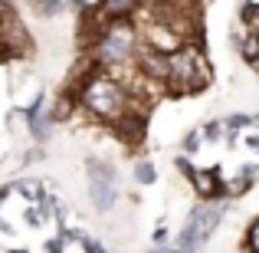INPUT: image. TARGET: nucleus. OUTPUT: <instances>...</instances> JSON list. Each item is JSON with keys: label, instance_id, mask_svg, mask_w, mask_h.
I'll return each instance as SVG.
<instances>
[{"label": "nucleus", "instance_id": "obj_4", "mask_svg": "<svg viewBox=\"0 0 259 253\" xmlns=\"http://www.w3.org/2000/svg\"><path fill=\"white\" fill-rule=\"evenodd\" d=\"M89 201L95 214H112L118 207V171L102 158H85Z\"/></svg>", "mask_w": 259, "mask_h": 253}, {"label": "nucleus", "instance_id": "obj_21", "mask_svg": "<svg viewBox=\"0 0 259 253\" xmlns=\"http://www.w3.org/2000/svg\"><path fill=\"white\" fill-rule=\"evenodd\" d=\"M7 253H30V250H23V247H10Z\"/></svg>", "mask_w": 259, "mask_h": 253}, {"label": "nucleus", "instance_id": "obj_8", "mask_svg": "<svg viewBox=\"0 0 259 253\" xmlns=\"http://www.w3.org/2000/svg\"><path fill=\"white\" fill-rule=\"evenodd\" d=\"M10 188H13V194H20L26 204H39L46 197L43 181H36V177H20V181H13Z\"/></svg>", "mask_w": 259, "mask_h": 253}, {"label": "nucleus", "instance_id": "obj_1", "mask_svg": "<svg viewBox=\"0 0 259 253\" xmlns=\"http://www.w3.org/2000/svg\"><path fill=\"white\" fill-rule=\"evenodd\" d=\"M72 95L79 99V109H82V112H89L95 122H102V125H108V128H115L128 112H135V109H145L148 112V102L135 99L125 83H118L115 76H108V73H102V69H95Z\"/></svg>", "mask_w": 259, "mask_h": 253}, {"label": "nucleus", "instance_id": "obj_7", "mask_svg": "<svg viewBox=\"0 0 259 253\" xmlns=\"http://www.w3.org/2000/svg\"><path fill=\"white\" fill-rule=\"evenodd\" d=\"M138 7H141V0H99V10L95 13L105 23H112V20H132Z\"/></svg>", "mask_w": 259, "mask_h": 253}, {"label": "nucleus", "instance_id": "obj_12", "mask_svg": "<svg viewBox=\"0 0 259 253\" xmlns=\"http://www.w3.org/2000/svg\"><path fill=\"white\" fill-rule=\"evenodd\" d=\"M200 148H203V132H200V128H190V132L184 135V141H181V155L190 158V155H197Z\"/></svg>", "mask_w": 259, "mask_h": 253}, {"label": "nucleus", "instance_id": "obj_2", "mask_svg": "<svg viewBox=\"0 0 259 253\" xmlns=\"http://www.w3.org/2000/svg\"><path fill=\"white\" fill-rule=\"evenodd\" d=\"M171 69H167V92L171 95H197L210 86L213 73H210V59L200 43H184L177 53L167 56Z\"/></svg>", "mask_w": 259, "mask_h": 253}, {"label": "nucleus", "instance_id": "obj_20", "mask_svg": "<svg viewBox=\"0 0 259 253\" xmlns=\"http://www.w3.org/2000/svg\"><path fill=\"white\" fill-rule=\"evenodd\" d=\"M151 253H177V247H158V250H151Z\"/></svg>", "mask_w": 259, "mask_h": 253}, {"label": "nucleus", "instance_id": "obj_5", "mask_svg": "<svg viewBox=\"0 0 259 253\" xmlns=\"http://www.w3.org/2000/svg\"><path fill=\"white\" fill-rule=\"evenodd\" d=\"M194 184V194L200 201H230L227 197V181H223L220 168H194V174L187 177Z\"/></svg>", "mask_w": 259, "mask_h": 253}, {"label": "nucleus", "instance_id": "obj_22", "mask_svg": "<svg viewBox=\"0 0 259 253\" xmlns=\"http://www.w3.org/2000/svg\"><path fill=\"white\" fill-rule=\"evenodd\" d=\"M177 4H184V0H177Z\"/></svg>", "mask_w": 259, "mask_h": 253}, {"label": "nucleus", "instance_id": "obj_15", "mask_svg": "<svg viewBox=\"0 0 259 253\" xmlns=\"http://www.w3.org/2000/svg\"><path fill=\"white\" fill-rule=\"evenodd\" d=\"M23 221H26V224H30V227H43V221H46V214H43V210H39V207H36V204H30V207H26V210H23Z\"/></svg>", "mask_w": 259, "mask_h": 253}, {"label": "nucleus", "instance_id": "obj_16", "mask_svg": "<svg viewBox=\"0 0 259 253\" xmlns=\"http://www.w3.org/2000/svg\"><path fill=\"white\" fill-rule=\"evenodd\" d=\"M43 253H66V237H63V234L50 237V240L43 243Z\"/></svg>", "mask_w": 259, "mask_h": 253}, {"label": "nucleus", "instance_id": "obj_19", "mask_svg": "<svg viewBox=\"0 0 259 253\" xmlns=\"http://www.w3.org/2000/svg\"><path fill=\"white\" fill-rule=\"evenodd\" d=\"M151 240H154V247H167V227H154V234H151Z\"/></svg>", "mask_w": 259, "mask_h": 253}, {"label": "nucleus", "instance_id": "obj_18", "mask_svg": "<svg viewBox=\"0 0 259 253\" xmlns=\"http://www.w3.org/2000/svg\"><path fill=\"white\" fill-rule=\"evenodd\" d=\"M174 165H177V171H181L184 177H190V174H194V165H190V158H187V155H177V158H174Z\"/></svg>", "mask_w": 259, "mask_h": 253}, {"label": "nucleus", "instance_id": "obj_14", "mask_svg": "<svg viewBox=\"0 0 259 253\" xmlns=\"http://www.w3.org/2000/svg\"><path fill=\"white\" fill-rule=\"evenodd\" d=\"M33 7H36L39 17H56V13H63L66 0H33Z\"/></svg>", "mask_w": 259, "mask_h": 253}, {"label": "nucleus", "instance_id": "obj_6", "mask_svg": "<svg viewBox=\"0 0 259 253\" xmlns=\"http://www.w3.org/2000/svg\"><path fill=\"white\" fill-rule=\"evenodd\" d=\"M26 128H30V135H33V141H50V135H53V112H50V99L46 95H39L33 105H26Z\"/></svg>", "mask_w": 259, "mask_h": 253}, {"label": "nucleus", "instance_id": "obj_11", "mask_svg": "<svg viewBox=\"0 0 259 253\" xmlns=\"http://www.w3.org/2000/svg\"><path fill=\"white\" fill-rule=\"evenodd\" d=\"M240 253H259V217H253L243 234V243H240Z\"/></svg>", "mask_w": 259, "mask_h": 253}, {"label": "nucleus", "instance_id": "obj_10", "mask_svg": "<svg viewBox=\"0 0 259 253\" xmlns=\"http://www.w3.org/2000/svg\"><path fill=\"white\" fill-rule=\"evenodd\" d=\"M132 177L141 184V188H148V184H154L158 181V171H154L151 161H135V168H132Z\"/></svg>", "mask_w": 259, "mask_h": 253}, {"label": "nucleus", "instance_id": "obj_3", "mask_svg": "<svg viewBox=\"0 0 259 253\" xmlns=\"http://www.w3.org/2000/svg\"><path fill=\"white\" fill-rule=\"evenodd\" d=\"M227 210H230V201H200L187 214V221H184L181 234L174 240L177 253H200V247L213 237V230L227 217Z\"/></svg>", "mask_w": 259, "mask_h": 253}, {"label": "nucleus", "instance_id": "obj_9", "mask_svg": "<svg viewBox=\"0 0 259 253\" xmlns=\"http://www.w3.org/2000/svg\"><path fill=\"white\" fill-rule=\"evenodd\" d=\"M249 125H256V115L233 112V115H227V119H223V128H227V138H230V141H233L236 132H243V128H249Z\"/></svg>", "mask_w": 259, "mask_h": 253}, {"label": "nucleus", "instance_id": "obj_13", "mask_svg": "<svg viewBox=\"0 0 259 253\" xmlns=\"http://www.w3.org/2000/svg\"><path fill=\"white\" fill-rule=\"evenodd\" d=\"M200 132H203V141H220L223 135H227V128H223L220 119H210V122H203V125H200Z\"/></svg>", "mask_w": 259, "mask_h": 253}, {"label": "nucleus", "instance_id": "obj_17", "mask_svg": "<svg viewBox=\"0 0 259 253\" xmlns=\"http://www.w3.org/2000/svg\"><path fill=\"white\" fill-rule=\"evenodd\" d=\"M79 247H82V253H108L105 243H102V240H95V237H89V234H85V240L79 243Z\"/></svg>", "mask_w": 259, "mask_h": 253}]
</instances>
